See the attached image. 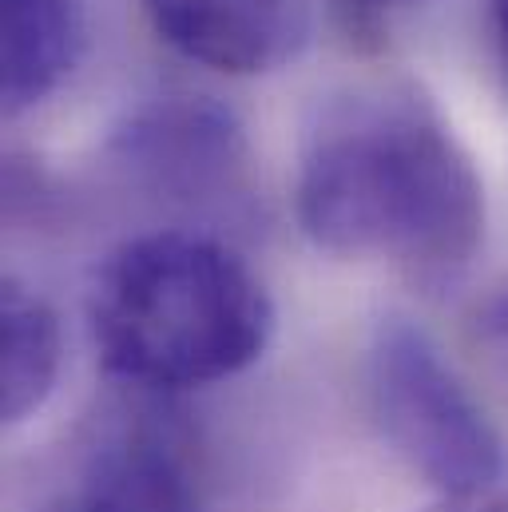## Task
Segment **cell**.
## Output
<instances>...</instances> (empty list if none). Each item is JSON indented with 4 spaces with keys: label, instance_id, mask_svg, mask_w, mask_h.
Here are the masks:
<instances>
[{
    "label": "cell",
    "instance_id": "obj_3",
    "mask_svg": "<svg viewBox=\"0 0 508 512\" xmlns=\"http://www.w3.org/2000/svg\"><path fill=\"white\" fill-rule=\"evenodd\" d=\"M370 401L385 445L445 501L485 497L508 481L501 433L421 326L405 318L378 326Z\"/></svg>",
    "mask_w": 508,
    "mask_h": 512
},
{
    "label": "cell",
    "instance_id": "obj_5",
    "mask_svg": "<svg viewBox=\"0 0 508 512\" xmlns=\"http://www.w3.org/2000/svg\"><path fill=\"white\" fill-rule=\"evenodd\" d=\"M155 36L191 64L223 76H266L310 44L302 0H139Z\"/></svg>",
    "mask_w": 508,
    "mask_h": 512
},
{
    "label": "cell",
    "instance_id": "obj_9",
    "mask_svg": "<svg viewBox=\"0 0 508 512\" xmlns=\"http://www.w3.org/2000/svg\"><path fill=\"white\" fill-rule=\"evenodd\" d=\"M437 512H508V481L501 489L485 493V497H469V501H445Z\"/></svg>",
    "mask_w": 508,
    "mask_h": 512
},
{
    "label": "cell",
    "instance_id": "obj_6",
    "mask_svg": "<svg viewBox=\"0 0 508 512\" xmlns=\"http://www.w3.org/2000/svg\"><path fill=\"white\" fill-rule=\"evenodd\" d=\"M72 512H203L191 469L151 413H120L88 453Z\"/></svg>",
    "mask_w": 508,
    "mask_h": 512
},
{
    "label": "cell",
    "instance_id": "obj_4",
    "mask_svg": "<svg viewBox=\"0 0 508 512\" xmlns=\"http://www.w3.org/2000/svg\"><path fill=\"white\" fill-rule=\"evenodd\" d=\"M116 155L167 199L219 203L243 183L247 143L227 108L199 96H163L127 120Z\"/></svg>",
    "mask_w": 508,
    "mask_h": 512
},
{
    "label": "cell",
    "instance_id": "obj_7",
    "mask_svg": "<svg viewBox=\"0 0 508 512\" xmlns=\"http://www.w3.org/2000/svg\"><path fill=\"white\" fill-rule=\"evenodd\" d=\"M88 44L80 0H4V112L40 108L76 72Z\"/></svg>",
    "mask_w": 508,
    "mask_h": 512
},
{
    "label": "cell",
    "instance_id": "obj_2",
    "mask_svg": "<svg viewBox=\"0 0 508 512\" xmlns=\"http://www.w3.org/2000/svg\"><path fill=\"white\" fill-rule=\"evenodd\" d=\"M88 322L112 378L143 393H175L254 366L274 338V302L227 243L199 231H151L104 258Z\"/></svg>",
    "mask_w": 508,
    "mask_h": 512
},
{
    "label": "cell",
    "instance_id": "obj_11",
    "mask_svg": "<svg viewBox=\"0 0 508 512\" xmlns=\"http://www.w3.org/2000/svg\"><path fill=\"white\" fill-rule=\"evenodd\" d=\"M493 12V32H497V48H501V64H505V84H508V0H489Z\"/></svg>",
    "mask_w": 508,
    "mask_h": 512
},
{
    "label": "cell",
    "instance_id": "obj_8",
    "mask_svg": "<svg viewBox=\"0 0 508 512\" xmlns=\"http://www.w3.org/2000/svg\"><path fill=\"white\" fill-rule=\"evenodd\" d=\"M64 366L60 318L40 290L4 278L0 298V413L4 425H20L44 409Z\"/></svg>",
    "mask_w": 508,
    "mask_h": 512
},
{
    "label": "cell",
    "instance_id": "obj_10",
    "mask_svg": "<svg viewBox=\"0 0 508 512\" xmlns=\"http://www.w3.org/2000/svg\"><path fill=\"white\" fill-rule=\"evenodd\" d=\"M342 4L378 16V12H409V8H421V4H429V0H342Z\"/></svg>",
    "mask_w": 508,
    "mask_h": 512
},
{
    "label": "cell",
    "instance_id": "obj_1",
    "mask_svg": "<svg viewBox=\"0 0 508 512\" xmlns=\"http://www.w3.org/2000/svg\"><path fill=\"white\" fill-rule=\"evenodd\" d=\"M294 215L318 251L381 258L425 290H449L485 243V183L417 84H370L306 128Z\"/></svg>",
    "mask_w": 508,
    "mask_h": 512
},
{
    "label": "cell",
    "instance_id": "obj_12",
    "mask_svg": "<svg viewBox=\"0 0 508 512\" xmlns=\"http://www.w3.org/2000/svg\"><path fill=\"white\" fill-rule=\"evenodd\" d=\"M68 512H72V509H68Z\"/></svg>",
    "mask_w": 508,
    "mask_h": 512
}]
</instances>
